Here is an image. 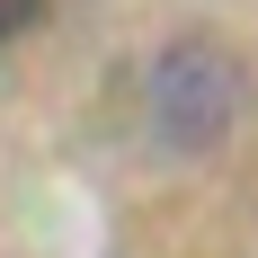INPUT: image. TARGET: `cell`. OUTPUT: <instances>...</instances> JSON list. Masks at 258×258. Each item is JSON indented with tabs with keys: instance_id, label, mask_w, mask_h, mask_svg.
I'll use <instances>...</instances> for the list:
<instances>
[{
	"instance_id": "2",
	"label": "cell",
	"mask_w": 258,
	"mask_h": 258,
	"mask_svg": "<svg viewBox=\"0 0 258 258\" xmlns=\"http://www.w3.org/2000/svg\"><path fill=\"white\" fill-rule=\"evenodd\" d=\"M36 18V0H0V36H9V27H27Z\"/></svg>"
},
{
	"instance_id": "1",
	"label": "cell",
	"mask_w": 258,
	"mask_h": 258,
	"mask_svg": "<svg viewBox=\"0 0 258 258\" xmlns=\"http://www.w3.org/2000/svg\"><path fill=\"white\" fill-rule=\"evenodd\" d=\"M240 107H249V72L214 36H169L143 62V125H152L160 152H178V160L223 152L240 134Z\"/></svg>"
}]
</instances>
